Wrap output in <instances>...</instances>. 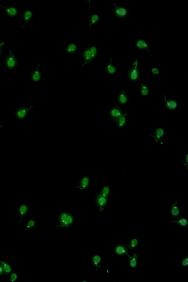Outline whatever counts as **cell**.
<instances>
[{
	"label": "cell",
	"mask_w": 188,
	"mask_h": 282,
	"mask_svg": "<svg viewBox=\"0 0 188 282\" xmlns=\"http://www.w3.org/2000/svg\"><path fill=\"white\" fill-rule=\"evenodd\" d=\"M151 71L153 74L154 75H159V69L156 68L151 69Z\"/></svg>",
	"instance_id": "obj_35"
},
{
	"label": "cell",
	"mask_w": 188,
	"mask_h": 282,
	"mask_svg": "<svg viewBox=\"0 0 188 282\" xmlns=\"http://www.w3.org/2000/svg\"><path fill=\"white\" fill-rule=\"evenodd\" d=\"M79 50V49L77 45L72 42L67 44L65 48V52L68 54L72 55L77 53Z\"/></svg>",
	"instance_id": "obj_13"
},
{
	"label": "cell",
	"mask_w": 188,
	"mask_h": 282,
	"mask_svg": "<svg viewBox=\"0 0 188 282\" xmlns=\"http://www.w3.org/2000/svg\"><path fill=\"white\" fill-rule=\"evenodd\" d=\"M0 42H1V40H0Z\"/></svg>",
	"instance_id": "obj_40"
},
{
	"label": "cell",
	"mask_w": 188,
	"mask_h": 282,
	"mask_svg": "<svg viewBox=\"0 0 188 282\" xmlns=\"http://www.w3.org/2000/svg\"><path fill=\"white\" fill-rule=\"evenodd\" d=\"M170 213L172 216L175 217H178L180 215V210L177 206L176 201L175 203L172 205L170 209Z\"/></svg>",
	"instance_id": "obj_20"
},
{
	"label": "cell",
	"mask_w": 188,
	"mask_h": 282,
	"mask_svg": "<svg viewBox=\"0 0 188 282\" xmlns=\"http://www.w3.org/2000/svg\"><path fill=\"white\" fill-rule=\"evenodd\" d=\"M79 53L84 62V63L81 65V69H82L83 65L91 63V53L88 47L83 49L79 52Z\"/></svg>",
	"instance_id": "obj_4"
},
{
	"label": "cell",
	"mask_w": 188,
	"mask_h": 282,
	"mask_svg": "<svg viewBox=\"0 0 188 282\" xmlns=\"http://www.w3.org/2000/svg\"><path fill=\"white\" fill-rule=\"evenodd\" d=\"M0 8H4L7 15L10 17H15L18 15V12L17 8L14 7L0 6Z\"/></svg>",
	"instance_id": "obj_16"
},
{
	"label": "cell",
	"mask_w": 188,
	"mask_h": 282,
	"mask_svg": "<svg viewBox=\"0 0 188 282\" xmlns=\"http://www.w3.org/2000/svg\"><path fill=\"white\" fill-rule=\"evenodd\" d=\"M109 114L111 119L115 123L119 118L125 114L120 107L115 106L111 108L109 111Z\"/></svg>",
	"instance_id": "obj_3"
},
{
	"label": "cell",
	"mask_w": 188,
	"mask_h": 282,
	"mask_svg": "<svg viewBox=\"0 0 188 282\" xmlns=\"http://www.w3.org/2000/svg\"><path fill=\"white\" fill-rule=\"evenodd\" d=\"M164 134V130L163 128H158L156 130L154 134L151 135V136L154 139L156 143H158L163 138Z\"/></svg>",
	"instance_id": "obj_15"
},
{
	"label": "cell",
	"mask_w": 188,
	"mask_h": 282,
	"mask_svg": "<svg viewBox=\"0 0 188 282\" xmlns=\"http://www.w3.org/2000/svg\"><path fill=\"white\" fill-rule=\"evenodd\" d=\"M138 58L133 62L128 71V76L130 81L133 82L138 81L140 78V72L138 69Z\"/></svg>",
	"instance_id": "obj_1"
},
{
	"label": "cell",
	"mask_w": 188,
	"mask_h": 282,
	"mask_svg": "<svg viewBox=\"0 0 188 282\" xmlns=\"http://www.w3.org/2000/svg\"><path fill=\"white\" fill-rule=\"evenodd\" d=\"M90 184V179L88 176H84L81 177L78 182V185L76 186L81 190L86 189L89 187Z\"/></svg>",
	"instance_id": "obj_8"
},
{
	"label": "cell",
	"mask_w": 188,
	"mask_h": 282,
	"mask_svg": "<svg viewBox=\"0 0 188 282\" xmlns=\"http://www.w3.org/2000/svg\"><path fill=\"white\" fill-rule=\"evenodd\" d=\"M99 193L100 194H101L102 196H105L106 197L109 198L110 193V189L107 186H104L102 188Z\"/></svg>",
	"instance_id": "obj_30"
},
{
	"label": "cell",
	"mask_w": 188,
	"mask_h": 282,
	"mask_svg": "<svg viewBox=\"0 0 188 282\" xmlns=\"http://www.w3.org/2000/svg\"><path fill=\"white\" fill-rule=\"evenodd\" d=\"M5 274L4 269L2 264L0 263V276H3Z\"/></svg>",
	"instance_id": "obj_36"
},
{
	"label": "cell",
	"mask_w": 188,
	"mask_h": 282,
	"mask_svg": "<svg viewBox=\"0 0 188 282\" xmlns=\"http://www.w3.org/2000/svg\"><path fill=\"white\" fill-rule=\"evenodd\" d=\"M136 46L139 49L146 50L148 52L151 57H153L152 52L149 49V45L143 39H139L137 40L136 43Z\"/></svg>",
	"instance_id": "obj_14"
},
{
	"label": "cell",
	"mask_w": 188,
	"mask_h": 282,
	"mask_svg": "<svg viewBox=\"0 0 188 282\" xmlns=\"http://www.w3.org/2000/svg\"><path fill=\"white\" fill-rule=\"evenodd\" d=\"M5 64L7 67L10 69L14 68L16 65V59L15 55L12 53L11 50H10L9 56L6 59Z\"/></svg>",
	"instance_id": "obj_12"
},
{
	"label": "cell",
	"mask_w": 188,
	"mask_h": 282,
	"mask_svg": "<svg viewBox=\"0 0 188 282\" xmlns=\"http://www.w3.org/2000/svg\"><path fill=\"white\" fill-rule=\"evenodd\" d=\"M188 154H187L185 156V160L184 161L182 162V163H183L184 165L187 166V170H188Z\"/></svg>",
	"instance_id": "obj_37"
},
{
	"label": "cell",
	"mask_w": 188,
	"mask_h": 282,
	"mask_svg": "<svg viewBox=\"0 0 188 282\" xmlns=\"http://www.w3.org/2000/svg\"><path fill=\"white\" fill-rule=\"evenodd\" d=\"M34 107V106H31L28 108H20L17 109L15 112V116L18 119L23 120L27 117L29 111Z\"/></svg>",
	"instance_id": "obj_6"
},
{
	"label": "cell",
	"mask_w": 188,
	"mask_h": 282,
	"mask_svg": "<svg viewBox=\"0 0 188 282\" xmlns=\"http://www.w3.org/2000/svg\"><path fill=\"white\" fill-rule=\"evenodd\" d=\"M108 198L105 197L99 193L96 197V203L101 211H102L107 205Z\"/></svg>",
	"instance_id": "obj_7"
},
{
	"label": "cell",
	"mask_w": 188,
	"mask_h": 282,
	"mask_svg": "<svg viewBox=\"0 0 188 282\" xmlns=\"http://www.w3.org/2000/svg\"><path fill=\"white\" fill-rule=\"evenodd\" d=\"M112 58H111L110 62L106 66L105 70L106 73L109 75L114 74L116 72V69L115 66L112 63Z\"/></svg>",
	"instance_id": "obj_18"
},
{
	"label": "cell",
	"mask_w": 188,
	"mask_h": 282,
	"mask_svg": "<svg viewBox=\"0 0 188 282\" xmlns=\"http://www.w3.org/2000/svg\"><path fill=\"white\" fill-rule=\"evenodd\" d=\"M40 65L38 64L35 69L33 71L31 76V79L33 82L37 83L41 81L42 78V75L39 68Z\"/></svg>",
	"instance_id": "obj_9"
},
{
	"label": "cell",
	"mask_w": 188,
	"mask_h": 282,
	"mask_svg": "<svg viewBox=\"0 0 188 282\" xmlns=\"http://www.w3.org/2000/svg\"><path fill=\"white\" fill-rule=\"evenodd\" d=\"M127 114H125L123 116L119 118L115 123L119 128H123L126 125L127 122Z\"/></svg>",
	"instance_id": "obj_22"
},
{
	"label": "cell",
	"mask_w": 188,
	"mask_h": 282,
	"mask_svg": "<svg viewBox=\"0 0 188 282\" xmlns=\"http://www.w3.org/2000/svg\"><path fill=\"white\" fill-rule=\"evenodd\" d=\"M129 264L130 267L135 268L136 267L138 262V257L137 256L136 253H135L133 257H129Z\"/></svg>",
	"instance_id": "obj_26"
},
{
	"label": "cell",
	"mask_w": 188,
	"mask_h": 282,
	"mask_svg": "<svg viewBox=\"0 0 188 282\" xmlns=\"http://www.w3.org/2000/svg\"><path fill=\"white\" fill-rule=\"evenodd\" d=\"M101 257L98 255H94L92 258V262L94 265L96 267L97 269L100 268V264L101 262Z\"/></svg>",
	"instance_id": "obj_27"
},
{
	"label": "cell",
	"mask_w": 188,
	"mask_h": 282,
	"mask_svg": "<svg viewBox=\"0 0 188 282\" xmlns=\"http://www.w3.org/2000/svg\"><path fill=\"white\" fill-rule=\"evenodd\" d=\"M114 252L116 255L118 256H123L126 255L129 257L130 256L128 253V249L126 245L122 244L116 245L114 248Z\"/></svg>",
	"instance_id": "obj_10"
},
{
	"label": "cell",
	"mask_w": 188,
	"mask_h": 282,
	"mask_svg": "<svg viewBox=\"0 0 188 282\" xmlns=\"http://www.w3.org/2000/svg\"><path fill=\"white\" fill-rule=\"evenodd\" d=\"M140 93L141 95L143 96H147L149 95V90L147 86L144 84V83H140Z\"/></svg>",
	"instance_id": "obj_29"
},
{
	"label": "cell",
	"mask_w": 188,
	"mask_h": 282,
	"mask_svg": "<svg viewBox=\"0 0 188 282\" xmlns=\"http://www.w3.org/2000/svg\"><path fill=\"white\" fill-rule=\"evenodd\" d=\"M164 100L165 106L169 110L172 111L177 109L178 104L176 101L173 99H167L165 95H164Z\"/></svg>",
	"instance_id": "obj_11"
},
{
	"label": "cell",
	"mask_w": 188,
	"mask_h": 282,
	"mask_svg": "<svg viewBox=\"0 0 188 282\" xmlns=\"http://www.w3.org/2000/svg\"><path fill=\"white\" fill-rule=\"evenodd\" d=\"M172 223H176L181 227H185L187 225L188 221L184 217H180L176 220L172 221Z\"/></svg>",
	"instance_id": "obj_23"
},
{
	"label": "cell",
	"mask_w": 188,
	"mask_h": 282,
	"mask_svg": "<svg viewBox=\"0 0 188 282\" xmlns=\"http://www.w3.org/2000/svg\"><path fill=\"white\" fill-rule=\"evenodd\" d=\"M114 8L113 13L116 17L119 18H123L128 15V11L126 8L123 7L118 6L116 3H114Z\"/></svg>",
	"instance_id": "obj_5"
},
{
	"label": "cell",
	"mask_w": 188,
	"mask_h": 282,
	"mask_svg": "<svg viewBox=\"0 0 188 282\" xmlns=\"http://www.w3.org/2000/svg\"><path fill=\"white\" fill-rule=\"evenodd\" d=\"M90 22L89 23V29L91 31V27L92 25L96 24L100 20L99 15L96 14H93L89 17Z\"/></svg>",
	"instance_id": "obj_19"
},
{
	"label": "cell",
	"mask_w": 188,
	"mask_h": 282,
	"mask_svg": "<svg viewBox=\"0 0 188 282\" xmlns=\"http://www.w3.org/2000/svg\"><path fill=\"white\" fill-rule=\"evenodd\" d=\"M18 275L15 273H12L10 274L9 279L11 282H14L17 280Z\"/></svg>",
	"instance_id": "obj_33"
},
{
	"label": "cell",
	"mask_w": 188,
	"mask_h": 282,
	"mask_svg": "<svg viewBox=\"0 0 188 282\" xmlns=\"http://www.w3.org/2000/svg\"><path fill=\"white\" fill-rule=\"evenodd\" d=\"M28 210V208L27 205L23 204L21 205V206L19 207L18 208V212L21 216V218L20 219V222H19V223L20 224L22 217L26 215V214L27 213Z\"/></svg>",
	"instance_id": "obj_24"
},
{
	"label": "cell",
	"mask_w": 188,
	"mask_h": 282,
	"mask_svg": "<svg viewBox=\"0 0 188 282\" xmlns=\"http://www.w3.org/2000/svg\"><path fill=\"white\" fill-rule=\"evenodd\" d=\"M138 244V241L136 238H133L130 241L128 245V248L130 249L135 248Z\"/></svg>",
	"instance_id": "obj_31"
},
{
	"label": "cell",
	"mask_w": 188,
	"mask_h": 282,
	"mask_svg": "<svg viewBox=\"0 0 188 282\" xmlns=\"http://www.w3.org/2000/svg\"><path fill=\"white\" fill-rule=\"evenodd\" d=\"M0 263L2 265L5 274L10 275L12 273V268L10 264L8 263L3 262V261L1 260H0Z\"/></svg>",
	"instance_id": "obj_25"
},
{
	"label": "cell",
	"mask_w": 188,
	"mask_h": 282,
	"mask_svg": "<svg viewBox=\"0 0 188 282\" xmlns=\"http://www.w3.org/2000/svg\"><path fill=\"white\" fill-rule=\"evenodd\" d=\"M126 90H125L118 94L117 100L118 103L123 105L128 102V99L126 95Z\"/></svg>",
	"instance_id": "obj_17"
},
{
	"label": "cell",
	"mask_w": 188,
	"mask_h": 282,
	"mask_svg": "<svg viewBox=\"0 0 188 282\" xmlns=\"http://www.w3.org/2000/svg\"><path fill=\"white\" fill-rule=\"evenodd\" d=\"M182 264L183 266H187L188 265V255L183 259L182 261Z\"/></svg>",
	"instance_id": "obj_34"
},
{
	"label": "cell",
	"mask_w": 188,
	"mask_h": 282,
	"mask_svg": "<svg viewBox=\"0 0 188 282\" xmlns=\"http://www.w3.org/2000/svg\"><path fill=\"white\" fill-rule=\"evenodd\" d=\"M35 223L34 220H29L27 222V225H26L25 226V229H24V230L22 231V232H24V231H25L26 229H30L31 228L34 227L35 225Z\"/></svg>",
	"instance_id": "obj_32"
},
{
	"label": "cell",
	"mask_w": 188,
	"mask_h": 282,
	"mask_svg": "<svg viewBox=\"0 0 188 282\" xmlns=\"http://www.w3.org/2000/svg\"><path fill=\"white\" fill-rule=\"evenodd\" d=\"M74 221L72 216L67 212H62L59 217V222L60 224V227H68L70 226Z\"/></svg>",
	"instance_id": "obj_2"
},
{
	"label": "cell",
	"mask_w": 188,
	"mask_h": 282,
	"mask_svg": "<svg viewBox=\"0 0 188 282\" xmlns=\"http://www.w3.org/2000/svg\"><path fill=\"white\" fill-rule=\"evenodd\" d=\"M4 42H3L2 43H1V44H0V56H1V53H2V51H1V47L2 46H3V44H4Z\"/></svg>",
	"instance_id": "obj_38"
},
{
	"label": "cell",
	"mask_w": 188,
	"mask_h": 282,
	"mask_svg": "<svg viewBox=\"0 0 188 282\" xmlns=\"http://www.w3.org/2000/svg\"><path fill=\"white\" fill-rule=\"evenodd\" d=\"M3 127V126H0V128H2V127Z\"/></svg>",
	"instance_id": "obj_39"
},
{
	"label": "cell",
	"mask_w": 188,
	"mask_h": 282,
	"mask_svg": "<svg viewBox=\"0 0 188 282\" xmlns=\"http://www.w3.org/2000/svg\"><path fill=\"white\" fill-rule=\"evenodd\" d=\"M23 18L24 21H25L24 26V27L26 23L32 18L33 13L32 12L30 11V10H27V11L24 12L23 14Z\"/></svg>",
	"instance_id": "obj_28"
},
{
	"label": "cell",
	"mask_w": 188,
	"mask_h": 282,
	"mask_svg": "<svg viewBox=\"0 0 188 282\" xmlns=\"http://www.w3.org/2000/svg\"><path fill=\"white\" fill-rule=\"evenodd\" d=\"M91 53V62L96 59L98 55V50L96 46H92L89 47Z\"/></svg>",
	"instance_id": "obj_21"
}]
</instances>
